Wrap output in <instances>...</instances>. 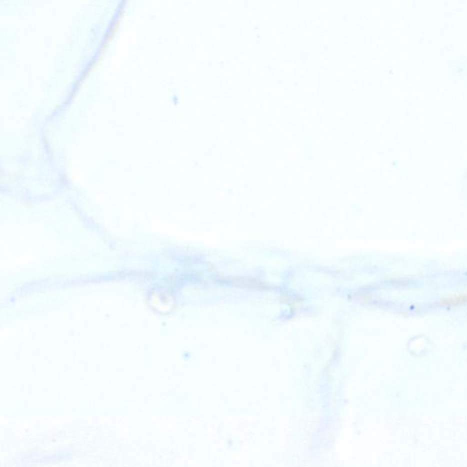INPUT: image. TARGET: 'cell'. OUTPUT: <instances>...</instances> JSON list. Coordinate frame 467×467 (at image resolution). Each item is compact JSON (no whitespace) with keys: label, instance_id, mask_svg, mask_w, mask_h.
Masks as SVG:
<instances>
[{"label":"cell","instance_id":"cell-1","mask_svg":"<svg viewBox=\"0 0 467 467\" xmlns=\"http://www.w3.org/2000/svg\"><path fill=\"white\" fill-rule=\"evenodd\" d=\"M466 303L467 294L449 296L447 298H444V300L442 301V305L444 306H457V305H462V304H466Z\"/></svg>","mask_w":467,"mask_h":467}]
</instances>
